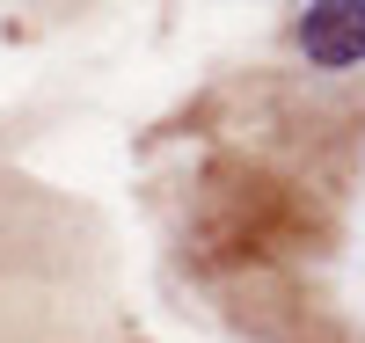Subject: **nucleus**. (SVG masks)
Listing matches in <instances>:
<instances>
[{
  "label": "nucleus",
  "mask_w": 365,
  "mask_h": 343,
  "mask_svg": "<svg viewBox=\"0 0 365 343\" xmlns=\"http://www.w3.org/2000/svg\"><path fill=\"white\" fill-rule=\"evenodd\" d=\"M285 51L314 81H358L365 73V0H299L285 22Z\"/></svg>",
  "instance_id": "f257e3e1"
}]
</instances>
